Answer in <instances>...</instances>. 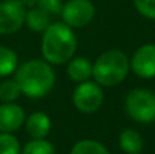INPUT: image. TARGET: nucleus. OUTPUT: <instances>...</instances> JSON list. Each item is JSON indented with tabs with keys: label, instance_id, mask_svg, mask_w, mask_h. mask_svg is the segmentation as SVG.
<instances>
[{
	"label": "nucleus",
	"instance_id": "1",
	"mask_svg": "<svg viewBox=\"0 0 155 154\" xmlns=\"http://www.w3.org/2000/svg\"><path fill=\"white\" fill-rule=\"evenodd\" d=\"M15 81L18 82L23 95L38 100L52 92L56 83V74L46 60L33 59L22 63L15 71Z\"/></svg>",
	"mask_w": 155,
	"mask_h": 154
},
{
	"label": "nucleus",
	"instance_id": "2",
	"mask_svg": "<svg viewBox=\"0 0 155 154\" xmlns=\"http://www.w3.org/2000/svg\"><path fill=\"white\" fill-rule=\"evenodd\" d=\"M78 48V38L72 27L64 22H53L42 33L41 52L49 64H64L74 57Z\"/></svg>",
	"mask_w": 155,
	"mask_h": 154
},
{
	"label": "nucleus",
	"instance_id": "3",
	"mask_svg": "<svg viewBox=\"0 0 155 154\" xmlns=\"http://www.w3.org/2000/svg\"><path fill=\"white\" fill-rule=\"evenodd\" d=\"M129 60L118 49L106 51L99 55L93 64V78L101 86H116L127 78Z\"/></svg>",
	"mask_w": 155,
	"mask_h": 154
},
{
	"label": "nucleus",
	"instance_id": "4",
	"mask_svg": "<svg viewBox=\"0 0 155 154\" xmlns=\"http://www.w3.org/2000/svg\"><path fill=\"white\" fill-rule=\"evenodd\" d=\"M125 111L137 123L150 124L155 122V93L148 89H134L125 97Z\"/></svg>",
	"mask_w": 155,
	"mask_h": 154
},
{
	"label": "nucleus",
	"instance_id": "5",
	"mask_svg": "<svg viewBox=\"0 0 155 154\" xmlns=\"http://www.w3.org/2000/svg\"><path fill=\"white\" fill-rule=\"evenodd\" d=\"M72 102L82 113L90 115L97 112L104 102V92L101 85L91 81L80 82L74 90Z\"/></svg>",
	"mask_w": 155,
	"mask_h": 154
},
{
	"label": "nucleus",
	"instance_id": "6",
	"mask_svg": "<svg viewBox=\"0 0 155 154\" xmlns=\"http://www.w3.org/2000/svg\"><path fill=\"white\" fill-rule=\"evenodd\" d=\"M26 18V8L21 0L0 2V34H14L22 29Z\"/></svg>",
	"mask_w": 155,
	"mask_h": 154
},
{
	"label": "nucleus",
	"instance_id": "7",
	"mask_svg": "<svg viewBox=\"0 0 155 154\" xmlns=\"http://www.w3.org/2000/svg\"><path fill=\"white\" fill-rule=\"evenodd\" d=\"M61 18L70 27H84L93 21L95 7L90 0H68L61 10Z\"/></svg>",
	"mask_w": 155,
	"mask_h": 154
},
{
	"label": "nucleus",
	"instance_id": "8",
	"mask_svg": "<svg viewBox=\"0 0 155 154\" xmlns=\"http://www.w3.org/2000/svg\"><path fill=\"white\" fill-rule=\"evenodd\" d=\"M129 68L142 79L155 78V44L140 46L132 56Z\"/></svg>",
	"mask_w": 155,
	"mask_h": 154
},
{
	"label": "nucleus",
	"instance_id": "9",
	"mask_svg": "<svg viewBox=\"0 0 155 154\" xmlns=\"http://www.w3.org/2000/svg\"><path fill=\"white\" fill-rule=\"evenodd\" d=\"M26 120L25 109L16 102H0V132H15Z\"/></svg>",
	"mask_w": 155,
	"mask_h": 154
},
{
	"label": "nucleus",
	"instance_id": "10",
	"mask_svg": "<svg viewBox=\"0 0 155 154\" xmlns=\"http://www.w3.org/2000/svg\"><path fill=\"white\" fill-rule=\"evenodd\" d=\"M25 127L31 139H45L51 132L52 122L44 112H33L25 120Z\"/></svg>",
	"mask_w": 155,
	"mask_h": 154
},
{
	"label": "nucleus",
	"instance_id": "11",
	"mask_svg": "<svg viewBox=\"0 0 155 154\" xmlns=\"http://www.w3.org/2000/svg\"><path fill=\"white\" fill-rule=\"evenodd\" d=\"M67 74L72 81L78 82V83L88 81L93 76V63L83 56L72 57L68 62Z\"/></svg>",
	"mask_w": 155,
	"mask_h": 154
},
{
	"label": "nucleus",
	"instance_id": "12",
	"mask_svg": "<svg viewBox=\"0 0 155 154\" xmlns=\"http://www.w3.org/2000/svg\"><path fill=\"white\" fill-rule=\"evenodd\" d=\"M118 145H120V149L125 154H140L144 147V141L137 131L128 128L120 134Z\"/></svg>",
	"mask_w": 155,
	"mask_h": 154
},
{
	"label": "nucleus",
	"instance_id": "13",
	"mask_svg": "<svg viewBox=\"0 0 155 154\" xmlns=\"http://www.w3.org/2000/svg\"><path fill=\"white\" fill-rule=\"evenodd\" d=\"M51 16L42 11L40 7H33L26 10V18H25V25L29 27L31 32L35 33H44L48 26L51 25Z\"/></svg>",
	"mask_w": 155,
	"mask_h": 154
},
{
	"label": "nucleus",
	"instance_id": "14",
	"mask_svg": "<svg viewBox=\"0 0 155 154\" xmlns=\"http://www.w3.org/2000/svg\"><path fill=\"white\" fill-rule=\"evenodd\" d=\"M18 65L19 57L16 52L8 46L0 45V78H7L15 74Z\"/></svg>",
	"mask_w": 155,
	"mask_h": 154
},
{
	"label": "nucleus",
	"instance_id": "15",
	"mask_svg": "<svg viewBox=\"0 0 155 154\" xmlns=\"http://www.w3.org/2000/svg\"><path fill=\"white\" fill-rule=\"evenodd\" d=\"M70 154H110L105 145L94 139H82L72 146Z\"/></svg>",
	"mask_w": 155,
	"mask_h": 154
},
{
	"label": "nucleus",
	"instance_id": "16",
	"mask_svg": "<svg viewBox=\"0 0 155 154\" xmlns=\"http://www.w3.org/2000/svg\"><path fill=\"white\" fill-rule=\"evenodd\" d=\"M21 94V87L15 78H5L0 82V102H16Z\"/></svg>",
	"mask_w": 155,
	"mask_h": 154
},
{
	"label": "nucleus",
	"instance_id": "17",
	"mask_svg": "<svg viewBox=\"0 0 155 154\" xmlns=\"http://www.w3.org/2000/svg\"><path fill=\"white\" fill-rule=\"evenodd\" d=\"M21 154H56V149L46 139H31L23 146Z\"/></svg>",
	"mask_w": 155,
	"mask_h": 154
},
{
	"label": "nucleus",
	"instance_id": "18",
	"mask_svg": "<svg viewBox=\"0 0 155 154\" xmlns=\"http://www.w3.org/2000/svg\"><path fill=\"white\" fill-rule=\"evenodd\" d=\"M19 139L12 132H0V154H21Z\"/></svg>",
	"mask_w": 155,
	"mask_h": 154
},
{
	"label": "nucleus",
	"instance_id": "19",
	"mask_svg": "<svg viewBox=\"0 0 155 154\" xmlns=\"http://www.w3.org/2000/svg\"><path fill=\"white\" fill-rule=\"evenodd\" d=\"M64 3L61 0H38L37 7H40L42 11H45L49 16L60 15L63 10Z\"/></svg>",
	"mask_w": 155,
	"mask_h": 154
},
{
	"label": "nucleus",
	"instance_id": "20",
	"mask_svg": "<svg viewBox=\"0 0 155 154\" xmlns=\"http://www.w3.org/2000/svg\"><path fill=\"white\" fill-rule=\"evenodd\" d=\"M134 4L140 15L148 19H155V0H134Z\"/></svg>",
	"mask_w": 155,
	"mask_h": 154
},
{
	"label": "nucleus",
	"instance_id": "21",
	"mask_svg": "<svg viewBox=\"0 0 155 154\" xmlns=\"http://www.w3.org/2000/svg\"><path fill=\"white\" fill-rule=\"evenodd\" d=\"M21 3L25 5V8H26V10H29V8L37 7L38 0H21Z\"/></svg>",
	"mask_w": 155,
	"mask_h": 154
},
{
	"label": "nucleus",
	"instance_id": "22",
	"mask_svg": "<svg viewBox=\"0 0 155 154\" xmlns=\"http://www.w3.org/2000/svg\"><path fill=\"white\" fill-rule=\"evenodd\" d=\"M0 2H2V0H0Z\"/></svg>",
	"mask_w": 155,
	"mask_h": 154
}]
</instances>
